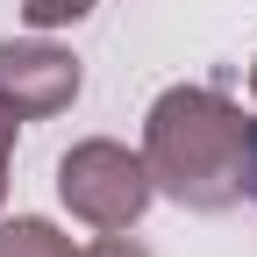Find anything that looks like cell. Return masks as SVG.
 <instances>
[{
  "instance_id": "6da1fadb",
  "label": "cell",
  "mask_w": 257,
  "mask_h": 257,
  "mask_svg": "<svg viewBox=\"0 0 257 257\" xmlns=\"http://www.w3.org/2000/svg\"><path fill=\"white\" fill-rule=\"evenodd\" d=\"M243 136L250 121L214 86H165L143 114V165L157 193L193 214H221L243 200Z\"/></svg>"
},
{
  "instance_id": "7a4b0ae2",
  "label": "cell",
  "mask_w": 257,
  "mask_h": 257,
  "mask_svg": "<svg viewBox=\"0 0 257 257\" xmlns=\"http://www.w3.org/2000/svg\"><path fill=\"white\" fill-rule=\"evenodd\" d=\"M57 200L72 207L86 229H136L143 207L157 200V179L143 165V150H128L114 136H86L57 157Z\"/></svg>"
},
{
  "instance_id": "3957f363",
  "label": "cell",
  "mask_w": 257,
  "mask_h": 257,
  "mask_svg": "<svg viewBox=\"0 0 257 257\" xmlns=\"http://www.w3.org/2000/svg\"><path fill=\"white\" fill-rule=\"evenodd\" d=\"M79 100V57L50 36H8L0 43V107L15 121H50Z\"/></svg>"
},
{
  "instance_id": "277c9868",
  "label": "cell",
  "mask_w": 257,
  "mask_h": 257,
  "mask_svg": "<svg viewBox=\"0 0 257 257\" xmlns=\"http://www.w3.org/2000/svg\"><path fill=\"white\" fill-rule=\"evenodd\" d=\"M0 257H79V250H72V236H64L57 221L15 214V221H0Z\"/></svg>"
},
{
  "instance_id": "5b68a950",
  "label": "cell",
  "mask_w": 257,
  "mask_h": 257,
  "mask_svg": "<svg viewBox=\"0 0 257 257\" xmlns=\"http://www.w3.org/2000/svg\"><path fill=\"white\" fill-rule=\"evenodd\" d=\"M100 0H22V22L36 29V36H50V29H72V22H86Z\"/></svg>"
},
{
  "instance_id": "8992f818",
  "label": "cell",
  "mask_w": 257,
  "mask_h": 257,
  "mask_svg": "<svg viewBox=\"0 0 257 257\" xmlns=\"http://www.w3.org/2000/svg\"><path fill=\"white\" fill-rule=\"evenodd\" d=\"M79 257H150V250H143V243H136V236H128V229H107V236H100V243H86V250H79Z\"/></svg>"
},
{
  "instance_id": "52a82bcc",
  "label": "cell",
  "mask_w": 257,
  "mask_h": 257,
  "mask_svg": "<svg viewBox=\"0 0 257 257\" xmlns=\"http://www.w3.org/2000/svg\"><path fill=\"white\" fill-rule=\"evenodd\" d=\"M243 200H257V114H250V136H243Z\"/></svg>"
},
{
  "instance_id": "ba28073f",
  "label": "cell",
  "mask_w": 257,
  "mask_h": 257,
  "mask_svg": "<svg viewBox=\"0 0 257 257\" xmlns=\"http://www.w3.org/2000/svg\"><path fill=\"white\" fill-rule=\"evenodd\" d=\"M15 128H22V121L0 107V200H8V157H15Z\"/></svg>"
},
{
  "instance_id": "9c48e42d",
  "label": "cell",
  "mask_w": 257,
  "mask_h": 257,
  "mask_svg": "<svg viewBox=\"0 0 257 257\" xmlns=\"http://www.w3.org/2000/svg\"><path fill=\"white\" fill-rule=\"evenodd\" d=\"M250 100H257V64H250Z\"/></svg>"
}]
</instances>
